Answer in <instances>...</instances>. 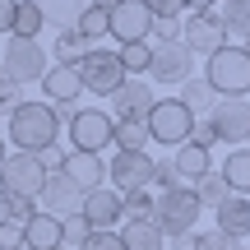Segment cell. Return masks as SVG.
Returning <instances> with one entry per match:
<instances>
[{
  "label": "cell",
  "instance_id": "obj_12",
  "mask_svg": "<svg viewBox=\"0 0 250 250\" xmlns=\"http://www.w3.org/2000/svg\"><path fill=\"white\" fill-rule=\"evenodd\" d=\"M83 223L93 227V232H116V227L125 223V195H116L111 186H98L83 195Z\"/></svg>",
  "mask_w": 250,
  "mask_h": 250
},
{
  "label": "cell",
  "instance_id": "obj_17",
  "mask_svg": "<svg viewBox=\"0 0 250 250\" xmlns=\"http://www.w3.org/2000/svg\"><path fill=\"white\" fill-rule=\"evenodd\" d=\"M111 37H116L121 46L153 37V14L144 9V0H121V5L111 9Z\"/></svg>",
  "mask_w": 250,
  "mask_h": 250
},
{
  "label": "cell",
  "instance_id": "obj_42",
  "mask_svg": "<svg viewBox=\"0 0 250 250\" xmlns=\"http://www.w3.org/2000/svg\"><path fill=\"white\" fill-rule=\"evenodd\" d=\"M153 37H158V42H176L181 37V19H153Z\"/></svg>",
  "mask_w": 250,
  "mask_h": 250
},
{
  "label": "cell",
  "instance_id": "obj_39",
  "mask_svg": "<svg viewBox=\"0 0 250 250\" xmlns=\"http://www.w3.org/2000/svg\"><path fill=\"white\" fill-rule=\"evenodd\" d=\"M9 199V195H5ZM42 208H37V199H9V223H28V218H37Z\"/></svg>",
  "mask_w": 250,
  "mask_h": 250
},
{
  "label": "cell",
  "instance_id": "obj_2",
  "mask_svg": "<svg viewBox=\"0 0 250 250\" xmlns=\"http://www.w3.org/2000/svg\"><path fill=\"white\" fill-rule=\"evenodd\" d=\"M204 79L218 98H250V51L236 42L218 46L204 65Z\"/></svg>",
  "mask_w": 250,
  "mask_h": 250
},
{
  "label": "cell",
  "instance_id": "obj_46",
  "mask_svg": "<svg viewBox=\"0 0 250 250\" xmlns=\"http://www.w3.org/2000/svg\"><path fill=\"white\" fill-rule=\"evenodd\" d=\"M0 223H9V199H5V190H0Z\"/></svg>",
  "mask_w": 250,
  "mask_h": 250
},
{
  "label": "cell",
  "instance_id": "obj_22",
  "mask_svg": "<svg viewBox=\"0 0 250 250\" xmlns=\"http://www.w3.org/2000/svg\"><path fill=\"white\" fill-rule=\"evenodd\" d=\"M181 102L190 107V116H195V121H208V116H213V107H218V93L208 88L204 74H195V79L181 83Z\"/></svg>",
  "mask_w": 250,
  "mask_h": 250
},
{
  "label": "cell",
  "instance_id": "obj_24",
  "mask_svg": "<svg viewBox=\"0 0 250 250\" xmlns=\"http://www.w3.org/2000/svg\"><path fill=\"white\" fill-rule=\"evenodd\" d=\"M93 51V42L83 33H74V28H61L56 33V42H51V56H56V65H83V56Z\"/></svg>",
  "mask_w": 250,
  "mask_h": 250
},
{
  "label": "cell",
  "instance_id": "obj_36",
  "mask_svg": "<svg viewBox=\"0 0 250 250\" xmlns=\"http://www.w3.org/2000/svg\"><path fill=\"white\" fill-rule=\"evenodd\" d=\"M153 186H158V190H181V186H186V181H181V171H176V162H171V158H162L158 167H153Z\"/></svg>",
  "mask_w": 250,
  "mask_h": 250
},
{
  "label": "cell",
  "instance_id": "obj_41",
  "mask_svg": "<svg viewBox=\"0 0 250 250\" xmlns=\"http://www.w3.org/2000/svg\"><path fill=\"white\" fill-rule=\"evenodd\" d=\"M0 250H23V223H0Z\"/></svg>",
  "mask_w": 250,
  "mask_h": 250
},
{
  "label": "cell",
  "instance_id": "obj_16",
  "mask_svg": "<svg viewBox=\"0 0 250 250\" xmlns=\"http://www.w3.org/2000/svg\"><path fill=\"white\" fill-rule=\"evenodd\" d=\"M61 171L83 190V195H88V190H98V186H107V158H102V153L70 148V153H61Z\"/></svg>",
  "mask_w": 250,
  "mask_h": 250
},
{
  "label": "cell",
  "instance_id": "obj_44",
  "mask_svg": "<svg viewBox=\"0 0 250 250\" xmlns=\"http://www.w3.org/2000/svg\"><path fill=\"white\" fill-rule=\"evenodd\" d=\"M14 9H19V0H0V33H9V37H14Z\"/></svg>",
  "mask_w": 250,
  "mask_h": 250
},
{
  "label": "cell",
  "instance_id": "obj_50",
  "mask_svg": "<svg viewBox=\"0 0 250 250\" xmlns=\"http://www.w3.org/2000/svg\"><path fill=\"white\" fill-rule=\"evenodd\" d=\"M246 148H250V144H246Z\"/></svg>",
  "mask_w": 250,
  "mask_h": 250
},
{
  "label": "cell",
  "instance_id": "obj_1",
  "mask_svg": "<svg viewBox=\"0 0 250 250\" xmlns=\"http://www.w3.org/2000/svg\"><path fill=\"white\" fill-rule=\"evenodd\" d=\"M56 134H61V121H56L51 102H19L9 111V134L5 139L14 144V153H51L56 148Z\"/></svg>",
  "mask_w": 250,
  "mask_h": 250
},
{
  "label": "cell",
  "instance_id": "obj_35",
  "mask_svg": "<svg viewBox=\"0 0 250 250\" xmlns=\"http://www.w3.org/2000/svg\"><path fill=\"white\" fill-rule=\"evenodd\" d=\"M195 250H241V241L227 236V232H218V227H208V232L195 236Z\"/></svg>",
  "mask_w": 250,
  "mask_h": 250
},
{
  "label": "cell",
  "instance_id": "obj_14",
  "mask_svg": "<svg viewBox=\"0 0 250 250\" xmlns=\"http://www.w3.org/2000/svg\"><path fill=\"white\" fill-rule=\"evenodd\" d=\"M181 42H186L195 56L208 61L218 46H227V33H223V23L204 9V14H186V19H181Z\"/></svg>",
  "mask_w": 250,
  "mask_h": 250
},
{
  "label": "cell",
  "instance_id": "obj_37",
  "mask_svg": "<svg viewBox=\"0 0 250 250\" xmlns=\"http://www.w3.org/2000/svg\"><path fill=\"white\" fill-rule=\"evenodd\" d=\"M144 9L153 19H181L186 14V0H144Z\"/></svg>",
  "mask_w": 250,
  "mask_h": 250
},
{
  "label": "cell",
  "instance_id": "obj_4",
  "mask_svg": "<svg viewBox=\"0 0 250 250\" xmlns=\"http://www.w3.org/2000/svg\"><path fill=\"white\" fill-rule=\"evenodd\" d=\"M46 176H51V167H46L42 153H14V158H5V167H0V190H5L9 199H42Z\"/></svg>",
  "mask_w": 250,
  "mask_h": 250
},
{
  "label": "cell",
  "instance_id": "obj_30",
  "mask_svg": "<svg viewBox=\"0 0 250 250\" xmlns=\"http://www.w3.org/2000/svg\"><path fill=\"white\" fill-rule=\"evenodd\" d=\"M74 33H83L88 42L111 37V14H107V9H98V5H83V14H79V23H74Z\"/></svg>",
  "mask_w": 250,
  "mask_h": 250
},
{
  "label": "cell",
  "instance_id": "obj_34",
  "mask_svg": "<svg viewBox=\"0 0 250 250\" xmlns=\"http://www.w3.org/2000/svg\"><path fill=\"white\" fill-rule=\"evenodd\" d=\"M153 208H158V195H153V190L125 195V223H134V218H153Z\"/></svg>",
  "mask_w": 250,
  "mask_h": 250
},
{
  "label": "cell",
  "instance_id": "obj_47",
  "mask_svg": "<svg viewBox=\"0 0 250 250\" xmlns=\"http://www.w3.org/2000/svg\"><path fill=\"white\" fill-rule=\"evenodd\" d=\"M88 5H98V9H107V14H111V9H116L121 0H88Z\"/></svg>",
  "mask_w": 250,
  "mask_h": 250
},
{
  "label": "cell",
  "instance_id": "obj_51",
  "mask_svg": "<svg viewBox=\"0 0 250 250\" xmlns=\"http://www.w3.org/2000/svg\"><path fill=\"white\" fill-rule=\"evenodd\" d=\"M61 250H65V246H61Z\"/></svg>",
  "mask_w": 250,
  "mask_h": 250
},
{
  "label": "cell",
  "instance_id": "obj_38",
  "mask_svg": "<svg viewBox=\"0 0 250 250\" xmlns=\"http://www.w3.org/2000/svg\"><path fill=\"white\" fill-rule=\"evenodd\" d=\"M19 102H23V98H19V83L9 79V74H5V65H0V111L9 116V111H14Z\"/></svg>",
  "mask_w": 250,
  "mask_h": 250
},
{
  "label": "cell",
  "instance_id": "obj_21",
  "mask_svg": "<svg viewBox=\"0 0 250 250\" xmlns=\"http://www.w3.org/2000/svg\"><path fill=\"white\" fill-rule=\"evenodd\" d=\"M208 14L223 23L227 37L236 33V37H246V42H250V0H213V9H208Z\"/></svg>",
  "mask_w": 250,
  "mask_h": 250
},
{
  "label": "cell",
  "instance_id": "obj_33",
  "mask_svg": "<svg viewBox=\"0 0 250 250\" xmlns=\"http://www.w3.org/2000/svg\"><path fill=\"white\" fill-rule=\"evenodd\" d=\"M144 144H153L144 121H116V148H144Z\"/></svg>",
  "mask_w": 250,
  "mask_h": 250
},
{
  "label": "cell",
  "instance_id": "obj_10",
  "mask_svg": "<svg viewBox=\"0 0 250 250\" xmlns=\"http://www.w3.org/2000/svg\"><path fill=\"white\" fill-rule=\"evenodd\" d=\"M208 125H213L218 144H232V148L250 144V98H218Z\"/></svg>",
  "mask_w": 250,
  "mask_h": 250
},
{
  "label": "cell",
  "instance_id": "obj_8",
  "mask_svg": "<svg viewBox=\"0 0 250 250\" xmlns=\"http://www.w3.org/2000/svg\"><path fill=\"white\" fill-rule=\"evenodd\" d=\"M0 65H5V74L14 83H42V74L51 70V61H46V51H42L37 37H9Z\"/></svg>",
  "mask_w": 250,
  "mask_h": 250
},
{
  "label": "cell",
  "instance_id": "obj_49",
  "mask_svg": "<svg viewBox=\"0 0 250 250\" xmlns=\"http://www.w3.org/2000/svg\"><path fill=\"white\" fill-rule=\"evenodd\" d=\"M246 51H250V42H246Z\"/></svg>",
  "mask_w": 250,
  "mask_h": 250
},
{
  "label": "cell",
  "instance_id": "obj_7",
  "mask_svg": "<svg viewBox=\"0 0 250 250\" xmlns=\"http://www.w3.org/2000/svg\"><path fill=\"white\" fill-rule=\"evenodd\" d=\"M70 144L83 153H102L107 144H116V116L107 107H79L70 121Z\"/></svg>",
  "mask_w": 250,
  "mask_h": 250
},
{
  "label": "cell",
  "instance_id": "obj_3",
  "mask_svg": "<svg viewBox=\"0 0 250 250\" xmlns=\"http://www.w3.org/2000/svg\"><path fill=\"white\" fill-rule=\"evenodd\" d=\"M199 213H204V204H199V195L190 186L181 190H162L158 195V208H153V223L162 227V236H190L199 227Z\"/></svg>",
  "mask_w": 250,
  "mask_h": 250
},
{
  "label": "cell",
  "instance_id": "obj_28",
  "mask_svg": "<svg viewBox=\"0 0 250 250\" xmlns=\"http://www.w3.org/2000/svg\"><path fill=\"white\" fill-rule=\"evenodd\" d=\"M42 28H46L42 0H19V9H14V37H37Z\"/></svg>",
  "mask_w": 250,
  "mask_h": 250
},
{
  "label": "cell",
  "instance_id": "obj_15",
  "mask_svg": "<svg viewBox=\"0 0 250 250\" xmlns=\"http://www.w3.org/2000/svg\"><path fill=\"white\" fill-rule=\"evenodd\" d=\"M153 102H158V88L148 79H125V88L111 93V116L116 121H148Z\"/></svg>",
  "mask_w": 250,
  "mask_h": 250
},
{
  "label": "cell",
  "instance_id": "obj_26",
  "mask_svg": "<svg viewBox=\"0 0 250 250\" xmlns=\"http://www.w3.org/2000/svg\"><path fill=\"white\" fill-rule=\"evenodd\" d=\"M218 171L227 176L232 195H250V148H232V153H227V162H223Z\"/></svg>",
  "mask_w": 250,
  "mask_h": 250
},
{
  "label": "cell",
  "instance_id": "obj_48",
  "mask_svg": "<svg viewBox=\"0 0 250 250\" xmlns=\"http://www.w3.org/2000/svg\"><path fill=\"white\" fill-rule=\"evenodd\" d=\"M5 158H9V139H0V167H5Z\"/></svg>",
  "mask_w": 250,
  "mask_h": 250
},
{
  "label": "cell",
  "instance_id": "obj_19",
  "mask_svg": "<svg viewBox=\"0 0 250 250\" xmlns=\"http://www.w3.org/2000/svg\"><path fill=\"white\" fill-rule=\"evenodd\" d=\"M213 213H218V223H213L218 232L236 236V241H246V236H250V199L246 195H227Z\"/></svg>",
  "mask_w": 250,
  "mask_h": 250
},
{
  "label": "cell",
  "instance_id": "obj_5",
  "mask_svg": "<svg viewBox=\"0 0 250 250\" xmlns=\"http://www.w3.org/2000/svg\"><path fill=\"white\" fill-rule=\"evenodd\" d=\"M153 167L158 158H148V148H116V158L107 162V181L116 195H139L153 190Z\"/></svg>",
  "mask_w": 250,
  "mask_h": 250
},
{
  "label": "cell",
  "instance_id": "obj_6",
  "mask_svg": "<svg viewBox=\"0 0 250 250\" xmlns=\"http://www.w3.org/2000/svg\"><path fill=\"white\" fill-rule=\"evenodd\" d=\"M148 139L153 144H190V134H195V116H190V107L181 98H158L148 111Z\"/></svg>",
  "mask_w": 250,
  "mask_h": 250
},
{
  "label": "cell",
  "instance_id": "obj_29",
  "mask_svg": "<svg viewBox=\"0 0 250 250\" xmlns=\"http://www.w3.org/2000/svg\"><path fill=\"white\" fill-rule=\"evenodd\" d=\"M195 195H199V204H204V208H218L227 195H232V186H227V176L213 167V171H204V176L195 181Z\"/></svg>",
  "mask_w": 250,
  "mask_h": 250
},
{
  "label": "cell",
  "instance_id": "obj_20",
  "mask_svg": "<svg viewBox=\"0 0 250 250\" xmlns=\"http://www.w3.org/2000/svg\"><path fill=\"white\" fill-rule=\"evenodd\" d=\"M23 250H61V218L37 213L23 223Z\"/></svg>",
  "mask_w": 250,
  "mask_h": 250
},
{
  "label": "cell",
  "instance_id": "obj_18",
  "mask_svg": "<svg viewBox=\"0 0 250 250\" xmlns=\"http://www.w3.org/2000/svg\"><path fill=\"white\" fill-rule=\"evenodd\" d=\"M42 93H46V102H79V93H83L79 65H51L42 74Z\"/></svg>",
  "mask_w": 250,
  "mask_h": 250
},
{
  "label": "cell",
  "instance_id": "obj_13",
  "mask_svg": "<svg viewBox=\"0 0 250 250\" xmlns=\"http://www.w3.org/2000/svg\"><path fill=\"white\" fill-rule=\"evenodd\" d=\"M37 208L51 213V218H74V213L83 208V190L74 186L61 167H56L51 176H46V190H42V199H37Z\"/></svg>",
  "mask_w": 250,
  "mask_h": 250
},
{
  "label": "cell",
  "instance_id": "obj_27",
  "mask_svg": "<svg viewBox=\"0 0 250 250\" xmlns=\"http://www.w3.org/2000/svg\"><path fill=\"white\" fill-rule=\"evenodd\" d=\"M116 56H121L125 74L139 79V74H148V65H153V42L148 37H144V42H125V46H116Z\"/></svg>",
  "mask_w": 250,
  "mask_h": 250
},
{
  "label": "cell",
  "instance_id": "obj_31",
  "mask_svg": "<svg viewBox=\"0 0 250 250\" xmlns=\"http://www.w3.org/2000/svg\"><path fill=\"white\" fill-rule=\"evenodd\" d=\"M83 5H88V0H42V14L51 19L56 28H74L79 14H83Z\"/></svg>",
  "mask_w": 250,
  "mask_h": 250
},
{
  "label": "cell",
  "instance_id": "obj_45",
  "mask_svg": "<svg viewBox=\"0 0 250 250\" xmlns=\"http://www.w3.org/2000/svg\"><path fill=\"white\" fill-rule=\"evenodd\" d=\"M186 9L190 14H204V9H213V0H186Z\"/></svg>",
  "mask_w": 250,
  "mask_h": 250
},
{
  "label": "cell",
  "instance_id": "obj_11",
  "mask_svg": "<svg viewBox=\"0 0 250 250\" xmlns=\"http://www.w3.org/2000/svg\"><path fill=\"white\" fill-rule=\"evenodd\" d=\"M148 74L158 83H186V79H195V51H190L181 37H176V42H158V46H153Z\"/></svg>",
  "mask_w": 250,
  "mask_h": 250
},
{
  "label": "cell",
  "instance_id": "obj_43",
  "mask_svg": "<svg viewBox=\"0 0 250 250\" xmlns=\"http://www.w3.org/2000/svg\"><path fill=\"white\" fill-rule=\"evenodd\" d=\"M190 144H199V148H213V144H218V134H213V125H208V121H195V134H190Z\"/></svg>",
  "mask_w": 250,
  "mask_h": 250
},
{
  "label": "cell",
  "instance_id": "obj_9",
  "mask_svg": "<svg viewBox=\"0 0 250 250\" xmlns=\"http://www.w3.org/2000/svg\"><path fill=\"white\" fill-rule=\"evenodd\" d=\"M79 74H83V88L98 93V98H111V93L125 88V79H130V74H125V65H121V56L107 51V46H93V51L83 56Z\"/></svg>",
  "mask_w": 250,
  "mask_h": 250
},
{
  "label": "cell",
  "instance_id": "obj_25",
  "mask_svg": "<svg viewBox=\"0 0 250 250\" xmlns=\"http://www.w3.org/2000/svg\"><path fill=\"white\" fill-rule=\"evenodd\" d=\"M171 162H176L181 181H186L190 190H195V181L204 176V171H213V162H208V153L199 148V144H181V148H176V158H171Z\"/></svg>",
  "mask_w": 250,
  "mask_h": 250
},
{
  "label": "cell",
  "instance_id": "obj_32",
  "mask_svg": "<svg viewBox=\"0 0 250 250\" xmlns=\"http://www.w3.org/2000/svg\"><path fill=\"white\" fill-rule=\"evenodd\" d=\"M93 236V227L83 223V213H74V218H61V246L65 250H83V241Z\"/></svg>",
  "mask_w": 250,
  "mask_h": 250
},
{
  "label": "cell",
  "instance_id": "obj_23",
  "mask_svg": "<svg viewBox=\"0 0 250 250\" xmlns=\"http://www.w3.org/2000/svg\"><path fill=\"white\" fill-rule=\"evenodd\" d=\"M121 241H125V250H162L167 236H162V227L153 218H134V223L121 227Z\"/></svg>",
  "mask_w": 250,
  "mask_h": 250
},
{
  "label": "cell",
  "instance_id": "obj_40",
  "mask_svg": "<svg viewBox=\"0 0 250 250\" xmlns=\"http://www.w3.org/2000/svg\"><path fill=\"white\" fill-rule=\"evenodd\" d=\"M83 250H125V241H121V232H93L83 241Z\"/></svg>",
  "mask_w": 250,
  "mask_h": 250
}]
</instances>
